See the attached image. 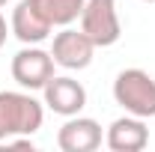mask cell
<instances>
[{
  "mask_svg": "<svg viewBox=\"0 0 155 152\" xmlns=\"http://www.w3.org/2000/svg\"><path fill=\"white\" fill-rule=\"evenodd\" d=\"M9 33H12V30H9V27H6V18H3V15H0V48H3V45H6V36H9Z\"/></svg>",
  "mask_w": 155,
  "mask_h": 152,
  "instance_id": "11",
  "label": "cell"
},
{
  "mask_svg": "<svg viewBox=\"0 0 155 152\" xmlns=\"http://www.w3.org/2000/svg\"><path fill=\"white\" fill-rule=\"evenodd\" d=\"M143 3H155V0H143Z\"/></svg>",
  "mask_w": 155,
  "mask_h": 152,
  "instance_id": "13",
  "label": "cell"
},
{
  "mask_svg": "<svg viewBox=\"0 0 155 152\" xmlns=\"http://www.w3.org/2000/svg\"><path fill=\"white\" fill-rule=\"evenodd\" d=\"M6 3H9V0H0V6H6Z\"/></svg>",
  "mask_w": 155,
  "mask_h": 152,
  "instance_id": "12",
  "label": "cell"
},
{
  "mask_svg": "<svg viewBox=\"0 0 155 152\" xmlns=\"http://www.w3.org/2000/svg\"><path fill=\"white\" fill-rule=\"evenodd\" d=\"M104 143L114 152H140L149 143V128L140 116H131V114L119 116L110 122V128L104 134Z\"/></svg>",
  "mask_w": 155,
  "mask_h": 152,
  "instance_id": "9",
  "label": "cell"
},
{
  "mask_svg": "<svg viewBox=\"0 0 155 152\" xmlns=\"http://www.w3.org/2000/svg\"><path fill=\"white\" fill-rule=\"evenodd\" d=\"M81 30L93 39L96 48H110L122 36V24L116 12V0H87L81 12Z\"/></svg>",
  "mask_w": 155,
  "mask_h": 152,
  "instance_id": "3",
  "label": "cell"
},
{
  "mask_svg": "<svg viewBox=\"0 0 155 152\" xmlns=\"http://www.w3.org/2000/svg\"><path fill=\"white\" fill-rule=\"evenodd\" d=\"M116 104L131 116H155V78L143 69H122L114 81Z\"/></svg>",
  "mask_w": 155,
  "mask_h": 152,
  "instance_id": "2",
  "label": "cell"
},
{
  "mask_svg": "<svg viewBox=\"0 0 155 152\" xmlns=\"http://www.w3.org/2000/svg\"><path fill=\"white\" fill-rule=\"evenodd\" d=\"M45 119V107L30 93L3 90L0 93V143L18 134H36Z\"/></svg>",
  "mask_w": 155,
  "mask_h": 152,
  "instance_id": "1",
  "label": "cell"
},
{
  "mask_svg": "<svg viewBox=\"0 0 155 152\" xmlns=\"http://www.w3.org/2000/svg\"><path fill=\"white\" fill-rule=\"evenodd\" d=\"M93 54H96V45L93 39L87 36L84 30H72V27H63L57 36H54V45H51V57L57 66L69 69V72H81L93 63Z\"/></svg>",
  "mask_w": 155,
  "mask_h": 152,
  "instance_id": "5",
  "label": "cell"
},
{
  "mask_svg": "<svg viewBox=\"0 0 155 152\" xmlns=\"http://www.w3.org/2000/svg\"><path fill=\"white\" fill-rule=\"evenodd\" d=\"M57 146L63 152H96L101 146V125L90 116H66L63 128L57 131Z\"/></svg>",
  "mask_w": 155,
  "mask_h": 152,
  "instance_id": "7",
  "label": "cell"
},
{
  "mask_svg": "<svg viewBox=\"0 0 155 152\" xmlns=\"http://www.w3.org/2000/svg\"><path fill=\"white\" fill-rule=\"evenodd\" d=\"M9 30L12 36L24 42V45H42L45 39L51 36V24L42 18V12L36 9L33 0H21L18 6L12 9V21H9Z\"/></svg>",
  "mask_w": 155,
  "mask_h": 152,
  "instance_id": "8",
  "label": "cell"
},
{
  "mask_svg": "<svg viewBox=\"0 0 155 152\" xmlns=\"http://www.w3.org/2000/svg\"><path fill=\"white\" fill-rule=\"evenodd\" d=\"M54 57L51 51L39 45H24L18 54L12 57V78L21 90H45V84L54 78Z\"/></svg>",
  "mask_w": 155,
  "mask_h": 152,
  "instance_id": "4",
  "label": "cell"
},
{
  "mask_svg": "<svg viewBox=\"0 0 155 152\" xmlns=\"http://www.w3.org/2000/svg\"><path fill=\"white\" fill-rule=\"evenodd\" d=\"M42 95H45V104L60 116H75L87 107V90H84V84L75 81V78H69V75H54L45 84Z\"/></svg>",
  "mask_w": 155,
  "mask_h": 152,
  "instance_id": "6",
  "label": "cell"
},
{
  "mask_svg": "<svg viewBox=\"0 0 155 152\" xmlns=\"http://www.w3.org/2000/svg\"><path fill=\"white\" fill-rule=\"evenodd\" d=\"M33 3L51 27H69L72 21L81 18L87 6V0H33Z\"/></svg>",
  "mask_w": 155,
  "mask_h": 152,
  "instance_id": "10",
  "label": "cell"
}]
</instances>
